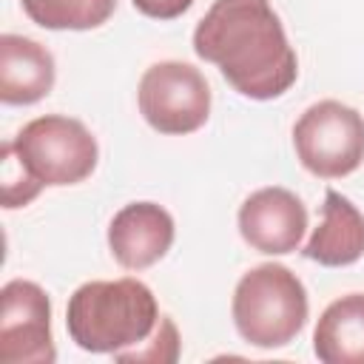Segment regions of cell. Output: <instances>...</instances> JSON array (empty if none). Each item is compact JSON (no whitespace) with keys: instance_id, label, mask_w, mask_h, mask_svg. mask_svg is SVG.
<instances>
[{"instance_id":"10","label":"cell","mask_w":364,"mask_h":364,"mask_svg":"<svg viewBox=\"0 0 364 364\" xmlns=\"http://www.w3.org/2000/svg\"><path fill=\"white\" fill-rule=\"evenodd\" d=\"M57 65L51 51L23 34L0 37V100L6 105H31L51 94Z\"/></svg>"},{"instance_id":"8","label":"cell","mask_w":364,"mask_h":364,"mask_svg":"<svg viewBox=\"0 0 364 364\" xmlns=\"http://www.w3.org/2000/svg\"><path fill=\"white\" fill-rule=\"evenodd\" d=\"M307 230L304 202L279 185L253 191L239 208V233L242 239L267 256L293 253Z\"/></svg>"},{"instance_id":"2","label":"cell","mask_w":364,"mask_h":364,"mask_svg":"<svg viewBox=\"0 0 364 364\" xmlns=\"http://www.w3.org/2000/svg\"><path fill=\"white\" fill-rule=\"evenodd\" d=\"M159 324V304L151 287L139 279L85 282L65 307V327L71 341L85 353L131 350L142 344Z\"/></svg>"},{"instance_id":"1","label":"cell","mask_w":364,"mask_h":364,"mask_svg":"<svg viewBox=\"0 0 364 364\" xmlns=\"http://www.w3.org/2000/svg\"><path fill=\"white\" fill-rule=\"evenodd\" d=\"M193 51L250 100H276L299 77L296 51L270 0H213L196 23Z\"/></svg>"},{"instance_id":"4","label":"cell","mask_w":364,"mask_h":364,"mask_svg":"<svg viewBox=\"0 0 364 364\" xmlns=\"http://www.w3.org/2000/svg\"><path fill=\"white\" fill-rule=\"evenodd\" d=\"M11 142L31 176L51 188L88 179L100 159L91 131L80 119L63 114H46L26 122Z\"/></svg>"},{"instance_id":"13","label":"cell","mask_w":364,"mask_h":364,"mask_svg":"<svg viewBox=\"0 0 364 364\" xmlns=\"http://www.w3.org/2000/svg\"><path fill=\"white\" fill-rule=\"evenodd\" d=\"M31 23L51 31H88L102 23L117 9V0H20Z\"/></svg>"},{"instance_id":"16","label":"cell","mask_w":364,"mask_h":364,"mask_svg":"<svg viewBox=\"0 0 364 364\" xmlns=\"http://www.w3.org/2000/svg\"><path fill=\"white\" fill-rule=\"evenodd\" d=\"M131 3L139 14L154 20H176L193 6V0H131Z\"/></svg>"},{"instance_id":"11","label":"cell","mask_w":364,"mask_h":364,"mask_svg":"<svg viewBox=\"0 0 364 364\" xmlns=\"http://www.w3.org/2000/svg\"><path fill=\"white\" fill-rule=\"evenodd\" d=\"M324 267H347L364 256V213L338 191L324 193L321 225L301 250Z\"/></svg>"},{"instance_id":"15","label":"cell","mask_w":364,"mask_h":364,"mask_svg":"<svg viewBox=\"0 0 364 364\" xmlns=\"http://www.w3.org/2000/svg\"><path fill=\"white\" fill-rule=\"evenodd\" d=\"M122 364H173L179 358V330L171 316H159L156 330L136 347L119 350L114 355Z\"/></svg>"},{"instance_id":"6","label":"cell","mask_w":364,"mask_h":364,"mask_svg":"<svg viewBox=\"0 0 364 364\" xmlns=\"http://www.w3.org/2000/svg\"><path fill=\"white\" fill-rule=\"evenodd\" d=\"M136 100L145 122L171 136L193 134L210 117V85L196 65L182 60H162L145 68Z\"/></svg>"},{"instance_id":"5","label":"cell","mask_w":364,"mask_h":364,"mask_svg":"<svg viewBox=\"0 0 364 364\" xmlns=\"http://www.w3.org/2000/svg\"><path fill=\"white\" fill-rule=\"evenodd\" d=\"M293 148L313 176H347L364 162V117L338 100H318L296 119Z\"/></svg>"},{"instance_id":"3","label":"cell","mask_w":364,"mask_h":364,"mask_svg":"<svg viewBox=\"0 0 364 364\" xmlns=\"http://www.w3.org/2000/svg\"><path fill=\"white\" fill-rule=\"evenodd\" d=\"M230 313L247 344L273 350L290 344L304 330L310 301L301 279L290 267L267 262L239 279Z\"/></svg>"},{"instance_id":"9","label":"cell","mask_w":364,"mask_h":364,"mask_svg":"<svg viewBox=\"0 0 364 364\" xmlns=\"http://www.w3.org/2000/svg\"><path fill=\"white\" fill-rule=\"evenodd\" d=\"M173 216L156 202H131L108 225V250L125 270L156 264L173 245Z\"/></svg>"},{"instance_id":"14","label":"cell","mask_w":364,"mask_h":364,"mask_svg":"<svg viewBox=\"0 0 364 364\" xmlns=\"http://www.w3.org/2000/svg\"><path fill=\"white\" fill-rule=\"evenodd\" d=\"M0 182H3V208H9V210L26 208L46 188L20 162L14 142H3V148H0Z\"/></svg>"},{"instance_id":"7","label":"cell","mask_w":364,"mask_h":364,"mask_svg":"<svg viewBox=\"0 0 364 364\" xmlns=\"http://www.w3.org/2000/svg\"><path fill=\"white\" fill-rule=\"evenodd\" d=\"M54 358L48 293L28 279L6 282L0 290V361L51 364Z\"/></svg>"},{"instance_id":"12","label":"cell","mask_w":364,"mask_h":364,"mask_svg":"<svg viewBox=\"0 0 364 364\" xmlns=\"http://www.w3.org/2000/svg\"><path fill=\"white\" fill-rule=\"evenodd\" d=\"M313 353L324 364H364V293H347L324 307Z\"/></svg>"}]
</instances>
